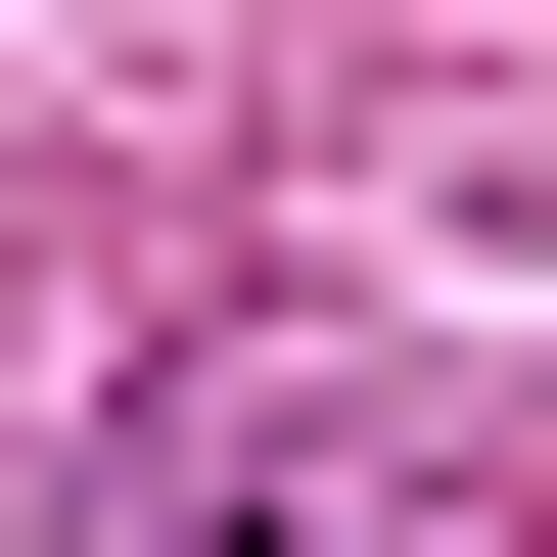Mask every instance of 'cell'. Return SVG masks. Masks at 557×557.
<instances>
[{
  "label": "cell",
  "instance_id": "cell-1",
  "mask_svg": "<svg viewBox=\"0 0 557 557\" xmlns=\"http://www.w3.org/2000/svg\"><path fill=\"white\" fill-rule=\"evenodd\" d=\"M139 557H557V418H418V372H233V418H139Z\"/></svg>",
  "mask_w": 557,
  "mask_h": 557
}]
</instances>
